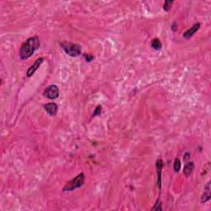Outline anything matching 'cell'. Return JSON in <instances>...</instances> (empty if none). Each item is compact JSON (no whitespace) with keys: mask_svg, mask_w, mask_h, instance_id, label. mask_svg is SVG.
I'll list each match as a JSON object with an SVG mask.
<instances>
[{"mask_svg":"<svg viewBox=\"0 0 211 211\" xmlns=\"http://www.w3.org/2000/svg\"><path fill=\"white\" fill-rule=\"evenodd\" d=\"M43 61H44V59H43V58H39V59H37V60H36V62L34 63V64H32V65L28 68V70L26 72V76H27L28 78H30V77H31V76L33 75L35 73V72L39 68L40 66L41 65V64L43 63Z\"/></svg>","mask_w":211,"mask_h":211,"instance_id":"cell-5","label":"cell"},{"mask_svg":"<svg viewBox=\"0 0 211 211\" xmlns=\"http://www.w3.org/2000/svg\"><path fill=\"white\" fill-rule=\"evenodd\" d=\"M172 3H173V1H171V0H167V1H166L164 3V4H163V9H164L165 11L168 12V11L171 9V7H172Z\"/></svg>","mask_w":211,"mask_h":211,"instance_id":"cell-13","label":"cell"},{"mask_svg":"<svg viewBox=\"0 0 211 211\" xmlns=\"http://www.w3.org/2000/svg\"><path fill=\"white\" fill-rule=\"evenodd\" d=\"M44 109L46 111V112L49 115L54 116V115H56V113L58 111V106L56 103L50 102V103L44 105Z\"/></svg>","mask_w":211,"mask_h":211,"instance_id":"cell-6","label":"cell"},{"mask_svg":"<svg viewBox=\"0 0 211 211\" xmlns=\"http://www.w3.org/2000/svg\"><path fill=\"white\" fill-rule=\"evenodd\" d=\"M194 167H195L194 162H187V163L185 165V167H184V170H183V171H184V174H185L186 177H189V176L191 174V172H193Z\"/></svg>","mask_w":211,"mask_h":211,"instance_id":"cell-10","label":"cell"},{"mask_svg":"<svg viewBox=\"0 0 211 211\" xmlns=\"http://www.w3.org/2000/svg\"><path fill=\"white\" fill-rule=\"evenodd\" d=\"M200 27H201V24L196 23L194 26H191L189 30H187V31H186L185 33H184V35H183V37H185V38H186V39H189V38H190L192 36H194V34L196 33V31H198L199 29H200Z\"/></svg>","mask_w":211,"mask_h":211,"instance_id":"cell-7","label":"cell"},{"mask_svg":"<svg viewBox=\"0 0 211 211\" xmlns=\"http://www.w3.org/2000/svg\"><path fill=\"white\" fill-rule=\"evenodd\" d=\"M44 96H45L46 98L50 100H55L59 97L60 95V89L56 85H50L47 88L45 89L44 93H43Z\"/></svg>","mask_w":211,"mask_h":211,"instance_id":"cell-4","label":"cell"},{"mask_svg":"<svg viewBox=\"0 0 211 211\" xmlns=\"http://www.w3.org/2000/svg\"><path fill=\"white\" fill-rule=\"evenodd\" d=\"M163 163L161 159H158L156 162V167H157V172H158V186L159 188H161V172L162 168Z\"/></svg>","mask_w":211,"mask_h":211,"instance_id":"cell-9","label":"cell"},{"mask_svg":"<svg viewBox=\"0 0 211 211\" xmlns=\"http://www.w3.org/2000/svg\"><path fill=\"white\" fill-rule=\"evenodd\" d=\"M209 200H210V182H208L205 188V192H204L203 196H201V202L205 203Z\"/></svg>","mask_w":211,"mask_h":211,"instance_id":"cell-8","label":"cell"},{"mask_svg":"<svg viewBox=\"0 0 211 211\" xmlns=\"http://www.w3.org/2000/svg\"><path fill=\"white\" fill-rule=\"evenodd\" d=\"M84 58L86 59V60L88 62H90V61H92V60H93V56H92V55H84Z\"/></svg>","mask_w":211,"mask_h":211,"instance_id":"cell-16","label":"cell"},{"mask_svg":"<svg viewBox=\"0 0 211 211\" xmlns=\"http://www.w3.org/2000/svg\"><path fill=\"white\" fill-rule=\"evenodd\" d=\"M101 111H102V106H101V105H98V106L96 107L95 111H94L93 116H96V115H100Z\"/></svg>","mask_w":211,"mask_h":211,"instance_id":"cell-14","label":"cell"},{"mask_svg":"<svg viewBox=\"0 0 211 211\" xmlns=\"http://www.w3.org/2000/svg\"><path fill=\"white\" fill-rule=\"evenodd\" d=\"M173 168H174V171L176 172H179L181 169V161L180 159L178 158H177L175 159V162H174V165H173Z\"/></svg>","mask_w":211,"mask_h":211,"instance_id":"cell-12","label":"cell"},{"mask_svg":"<svg viewBox=\"0 0 211 211\" xmlns=\"http://www.w3.org/2000/svg\"><path fill=\"white\" fill-rule=\"evenodd\" d=\"M61 48L64 50L67 55H70L72 57H77L81 54V47L77 44H73L70 42H62Z\"/></svg>","mask_w":211,"mask_h":211,"instance_id":"cell-3","label":"cell"},{"mask_svg":"<svg viewBox=\"0 0 211 211\" xmlns=\"http://www.w3.org/2000/svg\"><path fill=\"white\" fill-rule=\"evenodd\" d=\"M151 46L154 48V50H160V49L162 48L161 41H159V39L155 38V39L153 40V41L151 42Z\"/></svg>","mask_w":211,"mask_h":211,"instance_id":"cell-11","label":"cell"},{"mask_svg":"<svg viewBox=\"0 0 211 211\" xmlns=\"http://www.w3.org/2000/svg\"><path fill=\"white\" fill-rule=\"evenodd\" d=\"M177 26V24H176V23H173V25H172V30H173V31H177V26Z\"/></svg>","mask_w":211,"mask_h":211,"instance_id":"cell-18","label":"cell"},{"mask_svg":"<svg viewBox=\"0 0 211 211\" xmlns=\"http://www.w3.org/2000/svg\"><path fill=\"white\" fill-rule=\"evenodd\" d=\"M84 181H85V176H84V173H80L77 177L66 183L63 190L64 191H71V190H75L77 188L81 187L84 185Z\"/></svg>","mask_w":211,"mask_h":211,"instance_id":"cell-2","label":"cell"},{"mask_svg":"<svg viewBox=\"0 0 211 211\" xmlns=\"http://www.w3.org/2000/svg\"><path fill=\"white\" fill-rule=\"evenodd\" d=\"M152 209H153V210H162V207L161 205H160V201H159V199L157 201L155 205H154V207Z\"/></svg>","mask_w":211,"mask_h":211,"instance_id":"cell-15","label":"cell"},{"mask_svg":"<svg viewBox=\"0 0 211 211\" xmlns=\"http://www.w3.org/2000/svg\"><path fill=\"white\" fill-rule=\"evenodd\" d=\"M190 154H189V153H187V154H186L185 155H184V161H188L189 159H190Z\"/></svg>","mask_w":211,"mask_h":211,"instance_id":"cell-17","label":"cell"},{"mask_svg":"<svg viewBox=\"0 0 211 211\" xmlns=\"http://www.w3.org/2000/svg\"><path fill=\"white\" fill-rule=\"evenodd\" d=\"M40 40L38 37H30L21 45L19 55L21 60H27L31 55H33L35 51L40 47Z\"/></svg>","mask_w":211,"mask_h":211,"instance_id":"cell-1","label":"cell"}]
</instances>
